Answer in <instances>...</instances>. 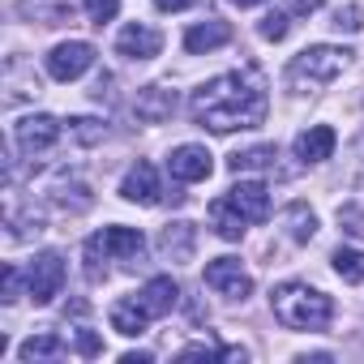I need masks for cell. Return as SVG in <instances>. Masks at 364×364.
<instances>
[{
    "instance_id": "cb8c5ba5",
    "label": "cell",
    "mask_w": 364,
    "mask_h": 364,
    "mask_svg": "<svg viewBox=\"0 0 364 364\" xmlns=\"http://www.w3.org/2000/svg\"><path fill=\"white\" fill-rule=\"evenodd\" d=\"M52 202L60 210H86L90 206V189L77 185V180H69V185H65V180H56V185H52Z\"/></svg>"
},
{
    "instance_id": "7c38bea8",
    "label": "cell",
    "mask_w": 364,
    "mask_h": 364,
    "mask_svg": "<svg viewBox=\"0 0 364 364\" xmlns=\"http://www.w3.org/2000/svg\"><path fill=\"white\" fill-rule=\"evenodd\" d=\"M232 206L249 219V223H266L270 219V189L262 185V180H240V185L228 189Z\"/></svg>"
},
{
    "instance_id": "e575fe53",
    "label": "cell",
    "mask_w": 364,
    "mask_h": 364,
    "mask_svg": "<svg viewBox=\"0 0 364 364\" xmlns=\"http://www.w3.org/2000/svg\"><path fill=\"white\" fill-rule=\"evenodd\" d=\"M351 185H360V189H364V141L355 146V167H351Z\"/></svg>"
},
{
    "instance_id": "277c9868",
    "label": "cell",
    "mask_w": 364,
    "mask_h": 364,
    "mask_svg": "<svg viewBox=\"0 0 364 364\" xmlns=\"http://www.w3.org/2000/svg\"><path fill=\"white\" fill-rule=\"evenodd\" d=\"M65 287V257L60 253H39L26 266V296L35 304H52Z\"/></svg>"
},
{
    "instance_id": "2e32d148",
    "label": "cell",
    "mask_w": 364,
    "mask_h": 364,
    "mask_svg": "<svg viewBox=\"0 0 364 364\" xmlns=\"http://www.w3.org/2000/svg\"><path fill=\"white\" fill-rule=\"evenodd\" d=\"M334 146H338L334 129H330V124H313V129H304V133L296 137V159L313 167V163H326V159L334 154Z\"/></svg>"
},
{
    "instance_id": "e0dca14e",
    "label": "cell",
    "mask_w": 364,
    "mask_h": 364,
    "mask_svg": "<svg viewBox=\"0 0 364 364\" xmlns=\"http://www.w3.org/2000/svg\"><path fill=\"white\" fill-rule=\"evenodd\" d=\"M107 321H112V330H116V334L137 338V334H146V326H150L154 317L141 309V300H137V296H129V300H116V304H112Z\"/></svg>"
},
{
    "instance_id": "d4e9b609",
    "label": "cell",
    "mask_w": 364,
    "mask_h": 364,
    "mask_svg": "<svg viewBox=\"0 0 364 364\" xmlns=\"http://www.w3.org/2000/svg\"><path fill=\"white\" fill-rule=\"evenodd\" d=\"M330 262H334V274H338V279H347V283H364V257H360L355 249H338Z\"/></svg>"
},
{
    "instance_id": "8992f818",
    "label": "cell",
    "mask_w": 364,
    "mask_h": 364,
    "mask_svg": "<svg viewBox=\"0 0 364 364\" xmlns=\"http://www.w3.org/2000/svg\"><path fill=\"white\" fill-rule=\"evenodd\" d=\"M60 120L56 116H26V120H18V129H14V141H18V150L26 154V159H39V154H48L56 141H60Z\"/></svg>"
},
{
    "instance_id": "6da1fadb",
    "label": "cell",
    "mask_w": 364,
    "mask_h": 364,
    "mask_svg": "<svg viewBox=\"0 0 364 364\" xmlns=\"http://www.w3.org/2000/svg\"><path fill=\"white\" fill-rule=\"evenodd\" d=\"M266 82L253 69H232L210 82H202L189 99V112L202 129L210 133H236V129H257L266 120Z\"/></svg>"
},
{
    "instance_id": "3957f363",
    "label": "cell",
    "mask_w": 364,
    "mask_h": 364,
    "mask_svg": "<svg viewBox=\"0 0 364 364\" xmlns=\"http://www.w3.org/2000/svg\"><path fill=\"white\" fill-rule=\"evenodd\" d=\"M347 65H351V52H347V48L313 43V48H304L300 56H291V65H287V86H291L296 95H317V90H326L334 77H343Z\"/></svg>"
},
{
    "instance_id": "7402d4cb",
    "label": "cell",
    "mask_w": 364,
    "mask_h": 364,
    "mask_svg": "<svg viewBox=\"0 0 364 364\" xmlns=\"http://www.w3.org/2000/svg\"><path fill=\"white\" fill-rule=\"evenodd\" d=\"M18 355H22L26 364H35V360H60V355H65V338H60V334H31V338L18 347Z\"/></svg>"
},
{
    "instance_id": "603a6c76",
    "label": "cell",
    "mask_w": 364,
    "mask_h": 364,
    "mask_svg": "<svg viewBox=\"0 0 364 364\" xmlns=\"http://www.w3.org/2000/svg\"><path fill=\"white\" fill-rule=\"evenodd\" d=\"M283 223H287V236L296 240V245H304V240H313L317 236V215L309 210V206H287V215H283Z\"/></svg>"
},
{
    "instance_id": "d590c367",
    "label": "cell",
    "mask_w": 364,
    "mask_h": 364,
    "mask_svg": "<svg viewBox=\"0 0 364 364\" xmlns=\"http://www.w3.org/2000/svg\"><path fill=\"white\" fill-rule=\"evenodd\" d=\"M154 5H159L163 14H180V9H189L193 0H154Z\"/></svg>"
},
{
    "instance_id": "9c48e42d",
    "label": "cell",
    "mask_w": 364,
    "mask_h": 364,
    "mask_svg": "<svg viewBox=\"0 0 364 364\" xmlns=\"http://www.w3.org/2000/svg\"><path fill=\"white\" fill-rule=\"evenodd\" d=\"M120 198L133 202V206H159L167 193H163L159 171H154L150 163H137V167H129V176L120 180Z\"/></svg>"
},
{
    "instance_id": "5b68a950",
    "label": "cell",
    "mask_w": 364,
    "mask_h": 364,
    "mask_svg": "<svg viewBox=\"0 0 364 364\" xmlns=\"http://www.w3.org/2000/svg\"><path fill=\"white\" fill-rule=\"evenodd\" d=\"M206 287L223 300H249L253 296V274L236 257H215V262H206Z\"/></svg>"
},
{
    "instance_id": "5bb4252c",
    "label": "cell",
    "mask_w": 364,
    "mask_h": 364,
    "mask_svg": "<svg viewBox=\"0 0 364 364\" xmlns=\"http://www.w3.org/2000/svg\"><path fill=\"white\" fill-rule=\"evenodd\" d=\"M133 112H137L141 124H163V120L176 116V90H167V86H141L137 99H133Z\"/></svg>"
},
{
    "instance_id": "8d00e7d4",
    "label": "cell",
    "mask_w": 364,
    "mask_h": 364,
    "mask_svg": "<svg viewBox=\"0 0 364 364\" xmlns=\"http://www.w3.org/2000/svg\"><path fill=\"white\" fill-rule=\"evenodd\" d=\"M124 364H150V355H146V351H129Z\"/></svg>"
},
{
    "instance_id": "1f68e13d",
    "label": "cell",
    "mask_w": 364,
    "mask_h": 364,
    "mask_svg": "<svg viewBox=\"0 0 364 364\" xmlns=\"http://www.w3.org/2000/svg\"><path fill=\"white\" fill-rule=\"evenodd\" d=\"M22 300V274L18 266H5V304H18Z\"/></svg>"
},
{
    "instance_id": "f546056e",
    "label": "cell",
    "mask_w": 364,
    "mask_h": 364,
    "mask_svg": "<svg viewBox=\"0 0 364 364\" xmlns=\"http://www.w3.org/2000/svg\"><path fill=\"white\" fill-rule=\"evenodd\" d=\"M334 31H347V35H355L360 26H364V9L360 5H347V9H338L334 14V22H330Z\"/></svg>"
},
{
    "instance_id": "484cf974",
    "label": "cell",
    "mask_w": 364,
    "mask_h": 364,
    "mask_svg": "<svg viewBox=\"0 0 364 364\" xmlns=\"http://www.w3.org/2000/svg\"><path fill=\"white\" fill-rule=\"evenodd\" d=\"M107 262H112V257L103 253L99 236H90V240H86V279H90V283H103V279H107Z\"/></svg>"
},
{
    "instance_id": "ac0fdd59",
    "label": "cell",
    "mask_w": 364,
    "mask_h": 364,
    "mask_svg": "<svg viewBox=\"0 0 364 364\" xmlns=\"http://www.w3.org/2000/svg\"><path fill=\"white\" fill-rule=\"evenodd\" d=\"M137 300H141V309H146L150 317H167V313L176 309V300H180V287H176L167 274H159V279H150V283L137 291Z\"/></svg>"
},
{
    "instance_id": "7a4b0ae2",
    "label": "cell",
    "mask_w": 364,
    "mask_h": 364,
    "mask_svg": "<svg viewBox=\"0 0 364 364\" xmlns=\"http://www.w3.org/2000/svg\"><path fill=\"white\" fill-rule=\"evenodd\" d=\"M270 309H274V321L287 330H326L334 317L330 296L309 283H279L270 291Z\"/></svg>"
},
{
    "instance_id": "4dcf8cb0",
    "label": "cell",
    "mask_w": 364,
    "mask_h": 364,
    "mask_svg": "<svg viewBox=\"0 0 364 364\" xmlns=\"http://www.w3.org/2000/svg\"><path fill=\"white\" fill-rule=\"evenodd\" d=\"M338 223L347 236H364V210L360 206H338Z\"/></svg>"
},
{
    "instance_id": "d6986e66",
    "label": "cell",
    "mask_w": 364,
    "mask_h": 364,
    "mask_svg": "<svg viewBox=\"0 0 364 364\" xmlns=\"http://www.w3.org/2000/svg\"><path fill=\"white\" fill-rule=\"evenodd\" d=\"M228 39H232V26H228V22H219V18H206V22L189 26V35H185V48H189L193 56H202V52H215V48H223Z\"/></svg>"
},
{
    "instance_id": "836d02e7",
    "label": "cell",
    "mask_w": 364,
    "mask_h": 364,
    "mask_svg": "<svg viewBox=\"0 0 364 364\" xmlns=\"http://www.w3.org/2000/svg\"><path fill=\"white\" fill-rule=\"evenodd\" d=\"M77 351H82V355H99V338H95L90 330H77Z\"/></svg>"
},
{
    "instance_id": "4fadbf2b",
    "label": "cell",
    "mask_w": 364,
    "mask_h": 364,
    "mask_svg": "<svg viewBox=\"0 0 364 364\" xmlns=\"http://www.w3.org/2000/svg\"><path fill=\"white\" fill-rule=\"evenodd\" d=\"M39 90H43V82H39L35 65H26L22 56H9V65H5V103L18 107L22 99H35Z\"/></svg>"
},
{
    "instance_id": "9a60e30c",
    "label": "cell",
    "mask_w": 364,
    "mask_h": 364,
    "mask_svg": "<svg viewBox=\"0 0 364 364\" xmlns=\"http://www.w3.org/2000/svg\"><path fill=\"white\" fill-rule=\"evenodd\" d=\"M99 245H103V253L112 257V262H141V253H146V236L137 232V228H103L99 232Z\"/></svg>"
},
{
    "instance_id": "74e56055",
    "label": "cell",
    "mask_w": 364,
    "mask_h": 364,
    "mask_svg": "<svg viewBox=\"0 0 364 364\" xmlns=\"http://www.w3.org/2000/svg\"><path fill=\"white\" fill-rule=\"evenodd\" d=\"M236 9H253V5H266V0H232Z\"/></svg>"
},
{
    "instance_id": "4316f807",
    "label": "cell",
    "mask_w": 364,
    "mask_h": 364,
    "mask_svg": "<svg viewBox=\"0 0 364 364\" xmlns=\"http://www.w3.org/2000/svg\"><path fill=\"white\" fill-rule=\"evenodd\" d=\"M287 18H291V14H279V9H274V14H266V18L257 22V35H262L266 43H279V39H287Z\"/></svg>"
},
{
    "instance_id": "ba28073f",
    "label": "cell",
    "mask_w": 364,
    "mask_h": 364,
    "mask_svg": "<svg viewBox=\"0 0 364 364\" xmlns=\"http://www.w3.org/2000/svg\"><path fill=\"white\" fill-rule=\"evenodd\" d=\"M90 65H95V48H90V43H82V39L56 43V48L48 52V73H52L56 82H77Z\"/></svg>"
},
{
    "instance_id": "44dd1931",
    "label": "cell",
    "mask_w": 364,
    "mask_h": 364,
    "mask_svg": "<svg viewBox=\"0 0 364 364\" xmlns=\"http://www.w3.org/2000/svg\"><path fill=\"white\" fill-rule=\"evenodd\" d=\"M274 159H279V146H249V150L232 154V171L236 176H245V171H274Z\"/></svg>"
},
{
    "instance_id": "83f0119b",
    "label": "cell",
    "mask_w": 364,
    "mask_h": 364,
    "mask_svg": "<svg viewBox=\"0 0 364 364\" xmlns=\"http://www.w3.org/2000/svg\"><path fill=\"white\" fill-rule=\"evenodd\" d=\"M69 133H73L82 146H95V141H103V137H107V124L86 120V116H82V120H69Z\"/></svg>"
},
{
    "instance_id": "f1b7e54d",
    "label": "cell",
    "mask_w": 364,
    "mask_h": 364,
    "mask_svg": "<svg viewBox=\"0 0 364 364\" xmlns=\"http://www.w3.org/2000/svg\"><path fill=\"white\" fill-rule=\"evenodd\" d=\"M82 9H86V18L95 26H103V22H112L120 14V0H82Z\"/></svg>"
},
{
    "instance_id": "30bf717a",
    "label": "cell",
    "mask_w": 364,
    "mask_h": 364,
    "mask_svg": "<svg viewBox=\"0 0 364 364\" xmlns=\"http://www.w3.org/2000/svg\"><path fill=\"white\" fill-rule=\"evenodd\" d=\"M116 52H120L124 60H150V56L163 52V35H159L154 26H146V22H129V26L116 35Z\"/></svg>"
},
{
    "instance_id": "52a82bcc",
    "label": "cell",
    "mask_w": 364,
    "mask_h": 364,
    "mask_svg": "<svg viewBox=\"0 0 364 364\" xmlns=\"http://www.w3.org/2000/svg\"><path fill=\"white\" fill-rule=\"evenodd\" d=\"M167 171H171L176 185H198V180H206V176L215 171V154H210L206 146L185 141V146H176V150L167 154Z\"/></svg>"
},
{
    "instance_id": "d6a6232c",
    "label": "cell",
    "mask_w": 364,
    "mask_h": 364,
    "mask_svg": "<svg viewBox=\"0 0 364 364\" xmlns=\"http://www.w3.org/2000/svg\"><path fill=\"white\" fill-rule=\"evenodd\" d=\"M326 5V0H287V14L291 18H309V14H317Z\"/></svg>"
},
{
    "instance_id": "8fae6325",
    "label": "cell",
    "mask_w": 364,
    "mask_h": 364,
    "mask_svg": "<svg viewBox=\"0 0 364 364\" xmlns=\"http://www.w3.org/2000/svg\"><path fill=\"white\" fill-rule=\"evenodd\" d=\"M159 253H163L167 262H176V266L193 262V253H198V228H193L189 219L167 223V228L159 232Z\"/></svg>"
},
{
    "instance_id": "ffe728a7",
    "label": "cell",
    "mask_w": 364,
    "mask_h": 364,
    "mask_svg": "<svg viewBox=\"0 0 364 364\" xmlns=\"http://www.w3.org/2000/svg\"><path fill=\"white\" fill-rule=\"evenodd\" d=\"M210 228L219 240H240L249 232V219L232 206V198H219V202H210Z\"/></svg>"
}]
</instances>
